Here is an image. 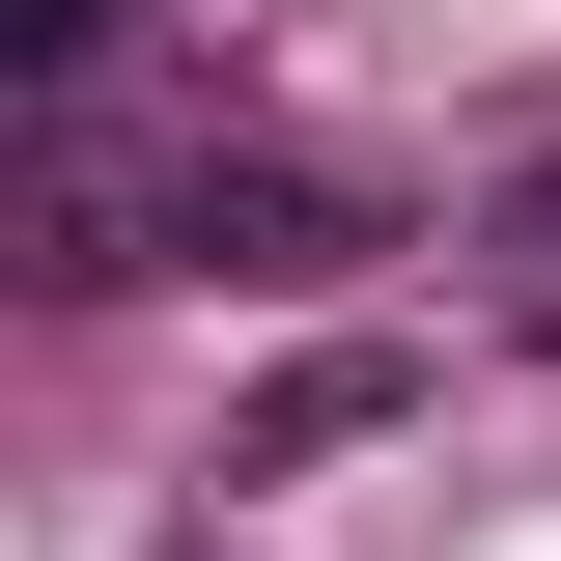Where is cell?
<instances>
[{"instance_id": "6da1fadb", "label": "cell", "mask_w": 561, "mask_h": 561, "mask_svg": "<svg viewBox=\"0 0 561 561\" xmlns=\"http://www.w3.org/2000/svg\"><path fill=\"white\" fill-rule=\"evenodd\" d=\"M365 197L337 169H280V140H169V280H337Z\"/></svg>"}, {"instance_id": "7a4b0ae2", "label": "cell", "mask_w": 561, "mask_h": 561, "mask_svg": "<svg viewBox=\"0 0 561 561\" xmlns=\"http://www.w3.org/2000/svg\"><path fill=\"white\" fill-rule=\"evenodd\" d=\"M365 421H421V365H393V337H309L253 421H225V478H309V449H365Z\"/></svg>"}, {"instance_id": "3957f363", "label": "cell", "mask_w": 561, "mask_h": 561, "mask_svg": "<svg viewBox=\"0 0 561 561\" xmlns=\"http://www.w3.org/2000/svg\"><path fill=\"white\" fill-rule=\"evenodd\" d=\"M478 253H505V309H561V140H534V169L478 197Z\"/></svg>"}, {"instance_id": "277c9868", "label": "cell", "mask_w": 561, "mask_h": 561, "mask_svg": "<svg viewBox=\"0 0 561 561\" xmlns=\"http://www.w3.org/2000/svg\"><path fill=\"white\" fill-rule=\"evenodd\" d=\"M113 57V0H0V84H84Z\"/></svg>"}]
</instances>
